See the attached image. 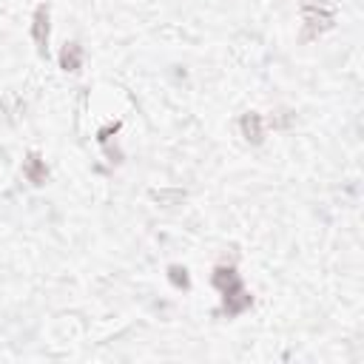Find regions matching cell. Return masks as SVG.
<instances>
[{
  "label": "cell",
  "mask_w": 364,
  "mask_h": 364,
  "mask_svg": "<svg viewBox=\"0 0 364 364\" xmlns=\"http://www.w3.org/2000/svg\"><path fill=\"white\" fill-rule=\"evenodd\" d=\"M301 20H304V40H313L333 28L336 23V3L333 0H301Z\"/></svg>",
  "instance_id": "1"
},
{
  "label": "cell",
  "mask_w": 364,
  "mask_h": 364,
  "mask_svg": "<svg viewBox=\"0 0 364 364\" xmlns=\"http://www.w3.org/2000/svg\"><path fill=\"white\" fill-rule=\"evenodd\" d=\"M48 34H51V23H48V6L40 3L34 9V17H31V37L37 43V54L46 57L48 54Z\"/></svg>",
  "instance_id": "2"
},
{
  "label": "cell",
  "mask_w": 364,
  "mask_h": 364,
  "mask_svg": "<svg viewBox=\"0 0 364 364\" xmlns=\"http://www.w3.org/2000/svg\"><path fill=\"white\" fill-rule=\"evenodd\" d=\"M23 176H26L31 185H46V179H48L46 159H43L40 154H28L26 162H23Z\"/></svg>",
  "instance_id": "3"
},
{
  "label": "cell",
  "mask_w": 364,
  "mask_h": 364,
  "mask_svg": "<svg viewBox=\"0 0 364 364\" xmlns=\"http://www.w3.org/2000/svg\"><path fill=\"white\" fill-rule=\"evenodd\" d=\"M250 301H253V296H250L245 287H236V290H230V293L222 296V310H225L228 316H239L242 310L250 307Z\"/></svg>",
  "instance_id": "4"
},
{
  "label": "cell",
  "mask_w": 364,
  "mask_h": 364,
  "mask_svg": "<svg viewBox=\"0 0 364 364\" xmlns=\"http://www.w3.org/2000/svg\"><path fill=\"white\" fill-rule=\"evenodd\" d=\"M239 128H242V136H245L247 142H253V145H259L262 136H264V122H262V117H259L256 111H247V114L242 117Z\"/></svg>",
  "instance_id": "5"
},
{
  "label": "cell",
  "mask_w": 364,
  "mask_h": 364,
  "mask_svg": "<svg viewBox=\"0 0 364 364\" xmlns=\"http://www.w3.org/2000/svg\"><path fill=\"white\" fill-rule=\"evenodd\" d=\"M213 287H219L222 296L230 293V290H236V287H242V279H239L236 267H225V264L216 267V270H213Z\"/></svg>",
  "instance_id": "6"
},
{
  "label": "cell",
  "mask_w": 364,
  "mask_h": 364,
  "mask_svg": "<svg viewBox=\"0 0 364 364\" xmlns=\"http://www.w3.org/2000/svg\"><path fill=\"white\" fill-rule=\"evenodd\" d=\"M82 65V48L77 43H65L60 51V68L63 71H80Z\"/></svg>",
  "instance_id": "7"
},
{
  "label": "cell",
  "mask_w": 364,
  "mask_h": 364,
  "mask_svg": "<svg viewBox=\"0 0 364 364\" xmlns=\"http://www.w3.org/2000/svg\"><path fill=\"white\" fill-rule=\"evenodd\" d=\"M168 279H171L176 287H182V290H188V287H191L188 270H185V267H179V264H171V267H168Z\"/></svg>",
  "instance_id": "8"
},
{
  "label": "cell",
  "mask_w": 364,
  "mask_h": 364,
  "mask_svg": "<svg viewBox=\"0 0 364 364\" xmlns=\"http://www.w3.org/2000/svg\"><path fill=\"white\" fill-rule=\"evenodd\" d=\"M117 131H119V122H111V125H105V128L97 134V139H100V142H108V136L117 134Z\"/></svg>",
  "instance_id": "9"
}]
</instances>
